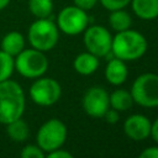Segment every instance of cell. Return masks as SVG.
Instances as JSON below:
<instances>
[{"mask_svg": "<svg viewBox=\"0 0 158 158\" xmlns=\"http://www.w3.org/2000/svg\"><path fill=\"white\" fill-rule=\"evenodd\" d=\"M26 106V98L22 86L11 79L0 81V123L22 117Z\"/></svg>", "mask_w": 158, "mask_h": 158, "instance_id": "obj_1", "label": "cell"}, {"mask_svg": "<svg viewBox=\"0 0 158 158\" xmlns=\"http://www.w3.org/2000/svg\"><path fill=\"white\" fill-rule=\"evenodd\" d=\"M147 46V40L143 35L128 28L117 32V35L112 37L111 52L123 62L136 60L146 53Z\"/></svg>", "mask_w": 158, "mask_h": 158, "instance_id": "obj_2", "label": "cell"}, {"mask_svg": "<svg viewBox=\"0 0 158 158\" xmlns=\"http://www.w3.org/2000/svg\"><path fill=\"white\" fill-rule=\"evenodd\" d=\"M59 30L57 25L48 17L37 19L33 21L27 32V38L32 48L42 52L51 51L57 44Z\"/></svg>", "mask_w": 158, "mask_h": 158, "instance_id": "obj_3", "label": "cell"}, {"mask_svg": "<svg viewBox=\"0 0 158 158\" xmlns=\"http://www.w3.org/2000/svg\"><path fill=\"white\" fill-rule=\"evenodd\" d=\"M15 70L28 79H36L42 77L48 68V59L44 52L30 48L22 49L15 58Z\"/></svg>", "mask_w": 158, "mask_h": 158, "instance_id": "obj_4", "label": "cell"}, {"mask_svg": "<svg viewBox=\"0 0 158 158\" xmlns=\"http://www.w3.org/2000/svg\"><path fill=\"white\" fill-rule=\"evenodd\" d=\"M131 95L135 102L143 107L158 106V74L144 73L137 77L131 86Z\"/></svg>", "mask_w": 158, "mask_h": 158, "instance_id": "obj_5", "label": "cell"}, {"mask_svg": "<svg viewBox=\"0 0 158 158\" xmlns=\"http://www.w3.org/2000/svg\"><path fill=\"white\" fill-rule=\"evenodd\" d=\"M67 138V127L58 118H49L37 131L36 142L37 146L44 152L49 153L57 148H60Z\"/></svg>", "mask_w": 158, "mask_h": 158, "instance_id": "obj_6", "label": "cell"}, {"mask_svg": "<svg viewBox=\"0 0 158 158\" xmlns=\"http://www.w3.org/2000/svg\"><path fill=\"white\" fill-rule=\"evenodd\" d=\"M60 95L62 88L53 78H36V80L30 86V98L40 106H51L56 104Z\"/></svg>", "mask_w": 158, "mask_h": 158, "instance_id": "obj_7", "label": "cell"}, {"mask_svg": "<svg viewBox=\"0 0 158 158\" xmlns=\"http://www.w3.org/2000/svg\"><path fill=\"white\" fill-rule=\"evenodd\" d=\"M88 15L84 10L78 6H65L63 7L57 17V27L63 33L69 36H75L81 33L88 27Z\"/></svg>", "mask_w": 158, "mask_h": 158, "instance_id": "obj_8", "label": "cell"}, {"mask_svg": "<svg viewBox=\"0 0 158 158\" xmlns=\"http://www.w3.org/2000/svg\"><path fill=\"white\" fill-rule=\"evenodd\" d=\"M84 44L88 52L96 57H105L111 52L112 37L104 26H90L84 30Z\"/></svg>", "mask_w": 158, "mask_h": 158, "instance_id": "obj_9", "label": "cell"}, {"mask_svg": "<svg viewBox=\"0 0 158 158\" xmlns=\"http://www.w3.org/2000/svg\"><path fill=\"white\" fill-rule=\"evenodd\" d=\"M109 106V94L100 86L90 88L83 98V109L89 116L102 117Z\"/></svg>", "mask_w": 158, "mask_h": 158, "instance_id": "obj_10", "label": "cell"}, {"mask_svg": "<svg viewBox=\"0 0 158 158\" xmlns=\"http://www.w3.org/2000/svg\"><path fill=\"white\" fill-rule=\"evenodd\" d=\"M151 121L141 114L131 115L123 123L125 135L133 141H143L151 136Z\"/></svg>", "mask_w": 158, "mask_h": 158, "instance_id": "obj_11", "label": "cell"}, {"mask_svg": "<svg viewBox=\"0 0 158 158\" xmlns=\"http://www.w3.org/2000/svg\"><path fill=\"white\" fill-rule=\"evenodd\" d=\"M127 75H128L127 67L122 59L115 57L107 62V65L105 68V78L110 84L121 85L126 81Z\"/></svg>", "mask_w": 158, "mask_h": 158, "instance_id": "obj_12", "label": "cell"}, {"mask_svg": "<svg viewBox=\"0 0 158 158\" xmlns=\"http://www.w3.org/2000/svg\"><path fill=\"white\" fill-rule=\"evenodd\" d=\"M0 49L11 57H16L22 49H25V37L19 31L7 32L0 42Z\"/></svg>", "mask_w": 158, "mask_h": 158, "instance_id": "obj_13", "label": "cell"}, {"mask_svg": "<svg viewBox=\"0 0 158 158\" xmlns=\"http://www.w3.org/2000/svg\"><path fill=\"white\" fill-rule=\"evenodd\" d=\"M73 65L77 73L81 75H90L99 67V57L94 56L90 52L80 53L79 56L75 57Z\"/></svg>", "mask_w": 158, "mask_h": 158, "instance_id": "obj_14", "label": "cell"}, {"mask_svg": "<svg viewBox=\"0 0 158 158\" xmlns=\"http://www.w3.org/2000/svg\"><path fill=\"white\" fill-rule=\"evenodd\" d=\"M132 10L142 20L158 17V0H131Z\"/></svg>", "mask_w": 158, "mask_h": 158, "instance_id": "obj_15", "label": "cell"}, {"mask_svg": "<svg viewBox=\"0 0 158 158\" xmlns=\"http://www.w3.org/2000/svg\"><path fill=\"white\" fill-rule=\"evenodd\" d=\"M6 132L11 141L14 142H25L30 136V128L26 121H23L21 117L16 118L6 125Z\"/></svg>", "mask_w": 158, "mask_h": 158, "instance_id": "obj_16", "label": "cell"}, {"mask_svg": "<svg viewBox=\"0 0 158 158\" xmlns=\"http://www.w3.org/2000/svg\"><path fill=\"white\" fill-rule=\"evenodd\" d=\"M109 101H110V106L117 110L118 112L128 110L133 104L131 93L123 89H116L115 91H112L111 95H109Z\"/></svg>", "mask_w": 158, "mask_h": 158, "instance_id": "obj_17", "label": "cell"}, {"mask_svg": "<svg viewBox=\"0 0 158 158\" xmlns=\"http://www.w3.org/2000/svg\"><path fill=\"white\" fill-rule=\"evenodd\" d=\"M109 23L112 30L120 32V31L128 30L132 23V20H131V16L128 15V12L120 9V10L111 11V14L109 16Z\"/></svg>", "mask_w": 158, "mask_h": 158, "instance_id": "obj_18", "label": "cell"}, {"mask_svg": "<svg viewBox=\"0 0 158 158\" xmlns=\"http://www.w3.org/2000/svg\"><path fill=\"white\" fill-rule=\"evenodd\" d=\"M30 12L37 19L49 17L53 11L52 0H28Z\"/></svg>", "mask_w": 158, "mask_h": 158, "instance_id": "obj_19", "label": "cell"}, {"mask_svg": "<svg viewBox=\"0 0 158 158\" xmlns=\"http://www.w3.org/2000/svg\"><path fill=\"white\" fill-rule=\"evenodd\" d=\"M15 70L14 57L0 49V81L10 79Z\"/></svg>", "mask_w": 158, "mask_h": 158, "instance_id": "obj_20", "label": "cell"}, {"mask_svg": "<svg viewBox=\"0 0 158 158\" xmlns=\"http://www.w3.org/2000/svg\"><path fill=\"white\" fill-rule=\"evenodd\" d=\"M44 154L46 153L37 144H26L20 152L21 158H43Z\"/></svg>", "mask_w": 158, "mask_h": 158, "instance_id": "obj_21", "label": "cell"}, {"mask_svg": "<svg viewBox=\"0 0 158 158\" xmlns=\"http://www.w3.org/2000/svg\"><path fill=\"white\" fill-rule=\"evenodd\" d=\"M100 2L105 9L114 11V10H120L126 7L131 2V0H100Z\"/></svg>", "mask_w": 158, "mask_h": 158, "instance_id": "obj_22", "label": "cell"}, {"mask_svg": "<svg viewBox=\"0 0 158 158\" xmlns=\"http://www.w3.org/2000/svg\"><path fill=\"white\" fill-rule=\"evenodd\" d=\"M102 117H105L106 122H109V123H116L118 121V118H120V115H118V111L117 110H115V109L111 107V109H107L106 110V112L104 114Z\"/></svg>", "mask_w": 158, "mask_h": 158, "instance_id": "obj_23", "label": "cell"}, {"mask_svg": "<svg viewBox=\"0 0 158 158\" xmlns=\"http://www.w3.org/2000/svg\"><path fill=\"white\" fill-rule=\"evenodd\" d=\"M74 1V5L78 6L79 9L86 11V10H90L95 6V4L98 2V0H73Z\"/></svg>", "mask_w": 158, "mask_h": 158, "instance_id": "obj_24", "label": "cell"}, {"mask_svg": "<svg viewBox=\"0 0 158 158\" xmlns=\"http://www.w3.org/2000/svg\"><path fill=\"white\" fill-rule=\"evenodd\" d=\"M47 157L48 158H72L73 154L69 153L68 151H64L62 148H57L49 153H47Z\"/></svg>", "mask_w": 158, "mask_h": 158, "instance_id": "obj_25", "label": "cell"}, {"mask_svg": "<svg viewBox=\"0 0 158 158\" xmlns=\"http://www.w3.org/2000/svg\"><path fill=\"white\" fill-rule=\"evenodd\" d=\"M141 158H158V147L153 146V147H148L146 148L141 154Z\"/></svg>", "mask_w": 158, "mask_h": 158, "instance_id": "obj_26", "label": "cell"}, {"mask_svg": "<svg viewBox=\"0 0 158 158\" xmlns=\"http://www.w3.org/2000/svg\"><path fill=\"white\" fill-rule=\"evenodd\" d=\"M151 136L154 139V142L158 143V118H156L151 126Z\"/></svg>", "mask_w": 158, "mask_h": 158, "instance_id": "obj_27", "label": "cell"}, {"mask_svg": "<svg viewBox=\"0 0 158 158\" xmlns=\"http://www.w3.org/2000/svg\"><path fill=\"white\" fill-rule=\"evenodd\" d=\"M10 1H11V0H0V11L4 10V9L10 4Z\"/></svg>", "mask_w": 158, "mask_h": 158, "instance_id": "obj_28", "label": "cell"}]
</instances>
